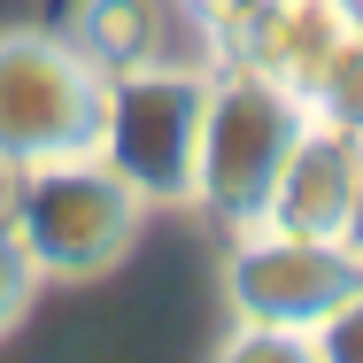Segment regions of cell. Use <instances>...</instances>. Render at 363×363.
<instances>
[{
  "mask_svg": "<svg viewBox=\"0 0 363 363\" xmlns=\"http://www.w3.org/2000/svg\"><path fill=\"white\" fill-rule=\"evenodd\" d=\"M309 132V108L263 85L255 70L201 77V147H194V201L224 232H255L271 209V186L286 170L294 140Z\"/></svg>",
  "mask_w": 363,
  "mask_h": 363,
  "instance_id": "obj_1",
  "label": "cell"
},
{
  "mask_svg": "<svg viewBox=\"0 0 363 363\" xmlns=\"http://www.w3.org/2000/svg\"><path fill=\"white\" fill-rule=\"evenodd\" d=\"M356 209H363V140L309 116V132L294 140L286 170L271 186L263 224L294 232V240H348L356 247Z\"/></svg>",
  "mask_w": 363,
  "mask_h": 363,
  "instance_id": "obj_7",
  "label": "cell"
},
{
  "mask_svg": "<svg viewBox=\"0 0 363 363\" xmlns=\"http://www.w3.org/2000/svg\"><path fill=\"white\" fill-rule=\"evenodd\" d=\"M101 108L108 77L62 31H0V170L93 155Z\"/></svg>",
  "mask_w": 363,
  "mask_h": 363,
  "instance_id": "obj_3",
  "label": "cell"
},
{
  "mask_svg": "<svg viewBox=\"0 0 363 363\" xmlns=\"http://www.w3.org/2000/svg\"><path fill=\"white\" fill-rule=\"evenodd\" d=\"M247 8H255V0H186V16H194L201 31H224V23H240Z\"/></svg>",
  "mask_w": 363,
  "mask_h": 363,
  "instance_id": "obj_13",
  "label": "cell"
},
{
  "mask_svg": "<svg viewBox=\"0 0 363 363\" xmlns=\"http://www.w3.org/2000/svg\"><path fill=\"white\" fill-rule=\"evenodd\" d=\"M8 224H16L23 255L39 263V279H101V271H116L132 255V240L147 224V201L101 155H77V162L16 170Z\"/></svg>",
  "mask_w": 363,
  "mask_h": 363,
  "instance_id": "obj_2",
  "label": "cell"
},
{
  "mask_svg": "<svg viewBox=\"0 0 363 363\" xmlns=\"http://www.w3.org/2000/svg\"><path fill=\"white\" fill-rule=\"evenodd\" d=\"M217 363H317L309 333H286V325H240L217 348Z\"/></svg>",
  "mask_w": 363,
  "mask_h": 363,
  "instance_id": "obj_11",
  "label": "cell"
},
{
  "mask_svg": "<svg viewBox=\"0 0 363 363\" xmlns=\"http://www.w3.org/2000/svg\"><path fill=\"white\" fill-rule=\"evenodd\" d=\"M309 116H325V124H340V132L363 140V23L348 31V47H340V62L325 70V85L309 93Z\"/></svg>",
  "mask_w": 363,
  "mask_h": 363,
  "instance_id": "obj_9",
  "label": "cell"
},
{
  "mask_svg": "<svg viewBox=\"0 0 363 363\" xmlns=\"http://www.w3.org/2000/svg\"><path fill=\"white\" fill-rule=\"evenodd\" d=\"M62 39H70V47H77V55H85L101 77H116V70L155 62L162 16H155V0H77Z\"/></svg>",
  "mask_w": 363,
  "mask_h": 363,
  "instance_id": "obj_8",
  "label": "cell"
},
{
  "mask_svg": "<svg viewBox=\"0 0 363 363\" xmlns=\"http://www.w3.org/2000/svg\"><path fill=\"white\" fill-rule=\"evenodd\" d=\"M309 348H317V363H363V286L309 333Z\"/></svg>",
  "mask_w": 363,
  "mask_h": 363,
  "instance_id": "obj_12",
  "label": "cell"
},
{
  "mask_svg": "<svg viewBox=\"0 0 363 363\" xmlns=\"http://www.w3.org/2000/svg\"><path fill=\"white\" fill-rule=\"evenodd\" d=\"M31 294H39V263L23 255V240H16V224L0 217V340L23 325V309H31Z\"/></svg>",
  "mask_w": 363,
  "mask_h": 363,
  "instance_id": "obj_10",
  "label": "cell"
},
{
  "mask_svg": "<svg viewBox=\"0 0 363 363\" xmlns=\"http://www.w3.org/2000/svg\"><path fill=\"white\" fill-rule=\"evenodd\" d=\"M356 23H363L356 0H255L240 23H224L217 39L232 55V70H255L263 85H279V93H294L309 108V93L340 62Z\"/></svg>",
  "mask_w": 363,
  "mask_h": 363,
  "instance_id": "obj_6",
  "label": "cell"
},
{
  "mask_svg": "<svg viewBox=\"0 0 363 363\" xmlns=\"http://www.w3.org/2000/svg\"><path fill=\"white\" fill-rule=\"evenodd\" d=\"M194 147H201V77L194 70H140L108 77V108H101V140L93 155L140 194L155 201H194Z\"/></svg>",
  "mask_w": 363,
  "mask_h": 363,
  "instance_id": "obj_4",
  "label": "cell"
},
{
  "mask_svg": "<svg viewBox=\"0 0 363 363\" xmlns=\"http://www.w3.org/2000/svg\"><path fill=\"white\" fill-rule=\"evenodd\" d=\"M363 286V255L348 240H294V232H240L224 255V294L240 309V325H286L317 333L348 294Z\"/></svg>",
  "mask_w": 363,
  "mask_h": 363,
  "instance_id": "obj_5",
  "label": "cell"
},
{
  "mask_svg": "<svg viewBox=\"0 0 363 363\" xmlns=\"http://www.w3.org/2000/svg\"><path fill=\"white\" fill-rule=\"evenodd\" d=\"M356 255H363V209H356Z\"/></svg>",
  "mask_w": 363,
  "mask_h": 363,
  "instance_id": "obj_14",
  "label": "cell"
}]
</instances>
